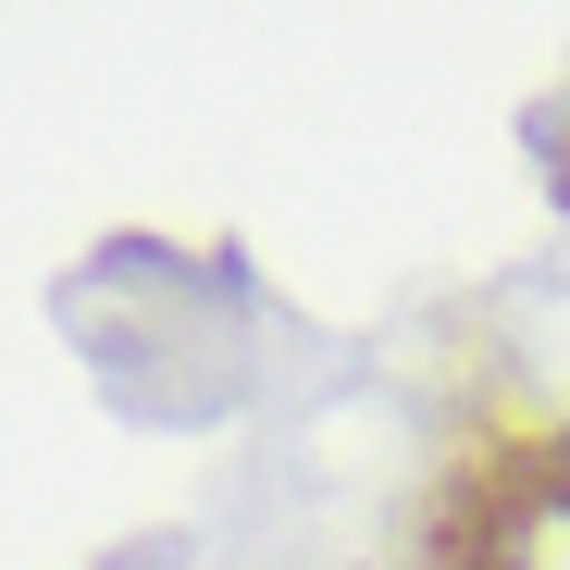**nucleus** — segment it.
Masks as SVG:
<instances>
[{"label": "nucleus", "instance_id": "f257e3e1", "mask_svg": "<svg viewBox=\"0 0 570 570\" xmlns=\"http://www.w3.org/2000/svg\"><path fill=\"white\" fill-rule=\"evenodd\" d=\"M471 570H570V434H558L533 497H497L471 521Z\"/></svg>", "mask_w": 570, "mask_h": 570}]
</instances>
